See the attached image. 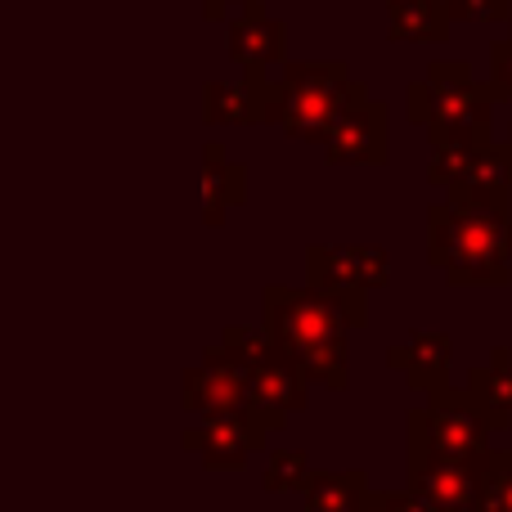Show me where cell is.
<instances>
[{
  "label": "cell",
  "mask_w": 512,
  "mask_h": 512,
  "mask_svg": "<svg viewBox=\"0 0 512 512\" xmlns=\"http://www.w3.org/2000/svg\"><path fill=\"white\" fill-rule=\"evenodd\" d=\"M207 167H212V216H221V198L230 194L234 203L243 198V167H230L225 171V162H221V153H216V144H212V153H207Z\"/></svg>",
  "instance_id": "cell-19"
},
{
  "label": "cell",
  "mask_w": 512,
  "mask_h": 512,
  "mask_svg": "<svg viewBox=\"0 0 512 512\" xmlns=\"http://www.w3.org/2000/svg\"><path fill=\"white\" fill-rule=\"evenodd\" d=\"M355 81L346 63H288L283 68V131L292 140L324 144L333 122L342 117L346 99H351Z\"/></svg>",
  "instance_id": "cell-6"
},
{
  "label": "cell",
  "mask_w": 512,
  "mask_h": 512,
  "mask_svg": "<svg viewBox=\"0 0 512 512\" xmlns=\"http://www.w3.org/2000/svg\"><path fill=\"white\" fill-rule=\"evenodd\" d=\"M364 319H369V310L319 288L265 292V328H270L265 337H274L301 364V373L328 391H346V378H351L346 373V333L360 328Z\"/></svg>",
  "instance_id": "cell-1"
},
{
  "label": "cell",
  "mask_w": 512,
  "mask_h": 512,
  "mask_svg": "<svg viewBox=\"0 0 512 512\" xmlns=\"http://www.w3.org/2000/svg\"><path fill=\"white\" fill-rule=\"evenodd\" d=\"M306 481H310L306 454H297V450L270 454V468H265V490H301Z\"/></svg>",
  "instance_id": "cell-18"
},
{
  "label": "cell",
  "mask_w": 512,
  "mask_h": 512,
  "mask_svg": "<svg viewBox=\"0 0 512 512\" xmlns=\"http://www.w3.org/2000/svg\"><path fill=\"white\" fill-rule=\"evenodd\" d=\"M450 351H454L450 333H418L405 346H391L387 360H391V369L405 373L409 387L432 396V391L450 387Z\"/></svg>",
  "instance_id": "cell-10"
},
{
  "label": "cell",
  "mask_w": 512,
  "mask_h": 512,
  "mask_svg": "<svg viewBox=\"0 0 512 512\" xmlns=\"http://www.w3.org/2000/svg\"><path fill=\"white\" fill-rule=\"evenodd\" d=\"M324 153L328 162H373V167L387 162V108L369 99L360 81H355L333 131L324 135Z\"/></svg>",
  "instance_id": "cell-9"
},
{
  "label": "cell",
  "mask_w": 512,
  "mask_h": 512,
  "mask_svg": "<svg viewBox=\"0 0 512 512\" xmlns=\"http://www.w3.org/2000/svg\"><path fill=\"white\" fill-rule=\"evenodd\" d=\"M225 346H230V360L239 364V378H243V387H248L252 405L270 409V414H279V418H288L292 409L306 405L310 378L274 337H261V333H252V328H234V333L225 337Z\"/></svg>",
  "instance_id": "cell-7"
},
{
  "label": "cell",
  "mask_w": 512,
  "mask_h": 512,
  "mask_svg": "<svg viewBox=\"0 0 512 512\" xmlns=\"http://www.w3.org/2000/svg\"><path fill=\"white\" fill-rule=\"evenodd\" d=\"M427 180L445 189L450 207L508 216L512 171L504 144H445V149H436Z\"/></svg>",
  "instance_id": "cell-5"
},
{
  "label": "cell",
  "mask_w": 512,
  "mask_h": 512,
  "mask_svg": "<svg viewBox=\"0 0 512 512\" xmlns=\"http://www.w3.org/2000/svg\"><path fill=\"white\" fill-rule=\"evenodd\" d=\"M504 153H508V171H512V131H508V144H504Z\"/></svg>",
  "instance_id": "cell-23"
},
{
  "label": "cell",
  "mask_w": 512,
  "mask_h": 512,
  "mask_svg": "<svg viewBox=\"0 0 512 512\" xmlns=\"http://www.w3.org/2000/svg\"><path fill=\"white\" fill-rule=\"evenodd\" d=\"M477 512H512V450H490L481 468Z\"/></svg>",
  "instance_id": "cell-17"
},
{
  "label": "cell",
  "mask_w": 512,
  "mask_h": 512,
  "mask_svg": "<svg viewBox=\"0 0 512 512\" xmlns=\"http://www.w3.org/2000/svg\"><path fill=\"white\" fill-rule=\"evenodd\" d=\"M427 248L432 265L459 288H504L512 261V225L495 212L436 203L427 212Z\"/></svg>",
  "instance_id": "cell-2"
},
{
  "label": "cell",
  "mask_w": 512,
  "mask_h": 512,
  "mask_svg": "<svg viewBox=\"0 0 512 512\" xmlns=\"http://www.w3.org/2000/svg\"><path fill=\"white\" fill-rule=\"evenodd\" d=\"M364 512H427L423 504H418L409 490H378V495H364Z\"/></svg>",
  "instance_id": "cell-22"
},
{
  "label": "cell",
  "mask_w": 512,
  "mask_h": 512,
  "mask_svg": "<svg viewBox=\"0 0 512 512\" xmlns=\"http://www.w3.org/2000/svg\"><path fill=\"white\" fill-rule=\"evenodd\" d=\"M310 288L333 292V297L351 301L364 310L373 288H387L391 265L382 248H364V243H346V248H310L306 252Z\"/></svg>",
  "instance_id": "cell-8"
},
{
  "label": "cell",
  "mask_w": 512,
  "mask_h": 512,
  "mask_svg": "<svg viewBox=\"0 0 512 512\" xmlns=\"http://www.w3.org/2000/svg\"><path fill=\"white\" fill-rule=\"evenodd\" d=\"M391 41H445L450 32V5L445 0H391Z\"/></svg>",
  "instance_id": "cell-14"
},
{
  "label": "cell",
  "mask_w": 512,
  "mask_h": 512,
  "mask_svg": "<svg viewBox=\"0 0 512 512\" xmlns=\"http://www.w3.org/2000/svg\"><path fill=\"white\" fill-rule=\"evenodd\" d=\"M468 396L481 405V414L490 418L495 432H508L512 423V355L504 346H495L490 364H477L468 373Z\"/></svg>",
  "instance_id": "cell-12"
},
{
  "label": "cell",
  "mask_w": 512,
  "mask_h": 512,
  "mask_svg": "<svg viewBox=\"0 0 512 512\" xmlns=\"http://www.w3.org/2000/svg\"><path fill=\"white\" fill-rule=\"evenodd\" d=\"M450 5V18H463V23H499L508 18V0H445Z\"/></svg>",
  "instance_id": "cell-21"
},
{
  "label": "cell",
  "mask_w": 512,
  "mask_h": 512,
  "mask_svg": "<svg viewBox=\"0 0 512 512\" xmlns=\"http://www.w3.org/2000/svg\"><path fill=\"white\" fill-rule=\"evenodd\" d=\"M364 495H369L364 472H310L306 512H355Z\"/></svg>",
  "instance_id": "cell-15"
},
{
  "label": "cell",
  "mask_w": 512,
  "mask_h": 512,
  "mask_svg": "<svg viewBox=\"0 0 512 512\" xmlns=\"http://www.w3.org/2000/svg\"><path fill=\"white\" fill-rule=\"evenodd\" d=\"M409 445L418 450L436 454V459H450V463H486L490 454V418L481 414V405L468 396V391H432L427 405L409 409Z\"/></svg>",
  "instance_id": "cell-4"
},
{
  "label": "cell",
  "mask_w": 512,
  "mask_h": 512,
  "mask_svg": "<svg viewBox=\"0 0 512 512\" xmlns=\"http://www.w3.org/2000/svg\"><path fill=\"white\" fill-rule=\"evenodd\" d=\"M490 104L512 99V41H495L490 45V81H486Z\"/></svg>",
  "instance_id": "cell-20"
},
{
  "label": "cell",
  "mask_w": 512,
  "mask_h": 512,
  "mask_svg": "<svg viewBox=\"0 0 512 512\" xmlns=\"http://www.w3.org/2000/svg\"><path fill=\"white\" fill-rule=\"evenodd\" d=\"M189 445H198L207 454V463H243L252 445H261V432L252 423H243V418H225V423L189 436Z\"/></svg>",
  "instance_id": "cell-16"
},
{
  "label": "cell",
  "mask_w": 512,
  "mask_h": 512,
  "mask_svg": "<svg viewBox=\"0 0 512 512\" xmlns=\"http://www.w3.org/2000/svg\"><path fill=\"white\" fill-rule=\"evenodd\" d=\"M409 122L427 126L432 149L445 144H490V122H495V104H490L486 86L472 77L463 59H436L423 81L405 90Z\"/></svg>",
  "instance_id": "cell-3"
},
{
  "label": "cell",
  "mask_w": 512,
  "mask_h": 512,
  "mask_svg": "<svg viewBox=\"0 0 512 512\" xmlns=\"http://www.w3.org/2000/svg\"><path fill=\"white\" fill-rule=\"evenodd\" d=\"M216 122H279L283 113V81H243V86H212Z\"/></svg>",
  "instance_id": "cell-11"
},
{
  "label": "cell",
  "mask_w": 512,
  "mask_h": 512,
  "mask_svg": "<svg viewBox=\"0 0 512 512\" xmlns=\"http://www.w3.org/2000/svg\"><path fill=\"white\" fill-rule=\"evenodd\" d=\"M283 41H288V27L274 23V18H265L256 5L239 18V23H234V32H230V50L239 54L252 72H261L265 63H279L283 59Z\"/></svg>",
  "instance_id": "cell-13"
}]
</instances>
